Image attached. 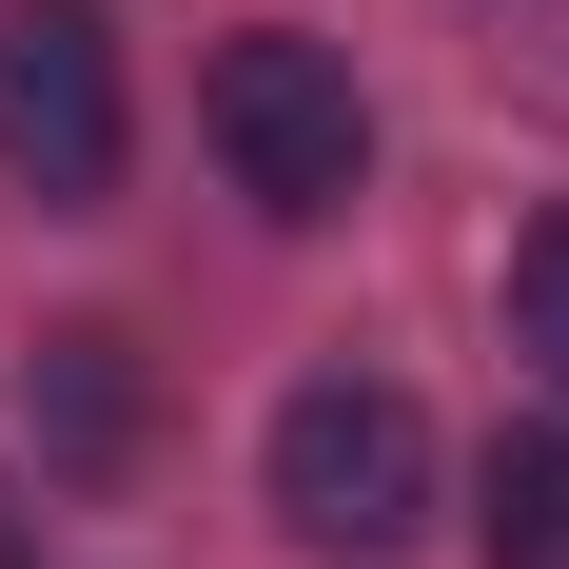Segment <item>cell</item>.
<instances>
[{
  "label": "cell",
  "instance_id": "6da1fadb",
  "mask_svg": "<svg viewBox=\"0 0 569 569\" xmlns=\"http://www.w3.org/2000/svg\"><path fill=\"white\" fill-rule=\"evenodd\" d=\"M197 118H217V177L256 197V217H353V177H373V99H353L335 40H295V20H256V40H217V79H197Z\"/></svg>",
  "mask_w": 569,
  "mask_h": 569
},
{
  "label": "cell",
  "instance_id": "277c9868",
  "mask_svg": "<svg viewBox=\"0 0 569 569\" xmlns=\"http://www.w3.org/2000/svg\"><path fill=\"white\" fill-rule=\"evenodd\" d=\"M40 452L59 471H118V452H138V335H40Z\"/></svg>",
  "mask_w": 569,
  "mask_h": 569
},
{
  "label": "cell",
  "instance_id": "7a4b0ae2",
  "mask_svg": "<svg viewBox=\"0 0 569 569\" xmlns=\"http://www.w3.org/2000/svg\"><path fill=\"white\" fill-rule=\"evenodd\" d=\"M276 530L315 569H393L412 530H432V412H412L393 373H315V393L276 412Z\"/></svg>",
  "mask_w": 569,
  "mask_h": 569
},
{
  "label": "cell",
  "instance_id": "8992f818",
  "mask_svg": "<svg viewBox=\"0 0 569 569\" xmlns=\"http://www.w3.org/2000/svg\"><path fill=\"white\" fill-rule=\"evenodd\" d=\"M511 353L569 393V217H530V256H511Z\"/></svg>",
  "mask_w": 569,
  "mask_h": 569
},
{
  "label": "cell",
  "instance_id": "3957f363",
  "mask_svg": "<svg viewBox=\"0 0 569 569\" xmlns=\"http://www.w3.org/2000/svg\"><path fill=\"white\" fill-rule=\"evenodd\" d=\"M118 158H138L118 20H99V0H20V20H0V177H20L40 217H99Z\"/></svg>",
  "mask_w": 569,
  "mask_h": 569
},
{
  "label": "cell",
  "instance_id": "5b68a950",
  "mask_svg": "<svg viewBox=\"0 0 569 569\" xmlns=\"http://www.w3.org/2000/svg\"><path fill=\"white\" fill-rule=\"evenodd\" d=\"M471 550H491V569H569V432H491V471H471Z\"/></svg>",
  "mask_w": 569,
  "mask_h": 569
}]
</instances>
